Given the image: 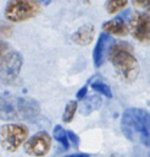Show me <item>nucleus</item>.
I'll return each instance as SVG.
<instances>
[{
	"label": "nucleus",
	"mask_w": 150,
	"mask_h": 157,
	"mask_svg": "<svg viewBox=\"0 0 150 157\" xmlns=\"http://www.w3.org/2000/svg\"><path fill=\"white\" fill-rule=\"evenodd\" d=\"M121 130L129 141L150 148V113L145 109H126L121 117Z\"/></svg>",
	"instance_id": "obj_1"
},
{
	"label": "nucleus",
	"mask_w": 150,
	"mask_h": 157,
	"mask_svg": "<svg viewBox=\"0 0 150 157\" xmlns=\"http://www.w3.org/2000/svg\"><path fill=\"white\" fill-rule=\"evenodd\" d=\"M107 58L112 63L117 74L126 82H134L139 75V63L133 55L132 47L126 42L111 44Z\"/></svg>",
	"instance_id": "obj_2"
},
{
	"label": "nucleus",
	"mask_w": 150,
	"mask_h": 157,
	"mask_svg": "<svg viewBox=\"0 0 150 157\" xmlns=\"http://www.w3.org/2000/svg\"><path fill=\"white\" fill-rule=\"evenodd\" d=\"M41 4L37 0H10L5 7V17L10 22H23L37 16Z\"/></svg>",
	"instance_id": "obj_3"
},
{
	"label": "nucleus",
	"mask_w": 150,
	"mask_h": 157,
	"mask_svg": "<svg viewBox=\"0 0 150 157\" xmlns=\"http://www.w3.org/2000/svg\"><path fill=\"white\" fill-rule=\"evenodd\" d=\"M28 137V129L21 124H6L0 128V146L15 152Z\"/></svg>",
	"instance_id": "obj_4"
},
{
	"label": "nucleus",
	"mask_w": 150,
	"mask_h": 157,
	"mask_svg": "<svg viewBox=\"0 0 150 157\" xmlns=\"http://www.w3.org/2000/svg\"><path fill=\"white\" fill-rule=\"evenodd\" d=\"M22 63V55L17 52H10L2 55L0 58V78L4 82H11L17 78Z\"/></svg>",
	"instance_id": "obj_5"
},
{
	"label": "nucleus",
	"mask_w": 150,
	"mask_h": 157,
	"mask_svg": "<svg viewBox=\"0 0 150 157\" xmlns=\"http://www.w3.org/2000/svg\"><path fill=\"white\" fill-rule=\"evenodd\" d=\"M128 32L132 36L143 43L150 40V15L148 12H138L134 13L128 25Z\"/></svg>",
	"instance_id": "obj_6"
},
{
	"label": "nucleus",
	"mask_w": 150,
	"mask_h": 157,
	"mask_svg": "<svg viewBox=\"0 0 150 157\" xmlns=\"http://www.w3.org/2000/svg\"><path fill=\"white\" fill-rule=\"evenodd\" d=\"M51 147V137L46 131H39L27 140L24 150L28 155L34 157L45 156Z\"/></svg>",
	"instance_id": "obj_7"
},
{
	"label": "nucleus",
	"mask_w": 150,
	"mask_h": 157,
	"mask_svg": "<svg viewBox=\"0 0 150 157\" xmlns=\"http://www.w3.org/2000/svg\"><path fill=\"white\" fill-rule=\"evenodd\" d=\"M111 43H112V38L110 37L107 32H102L99 36L94 52H93V60H94L95 67H100L104 64L105 59L107 58V53L111 47Z\"/></svg>",
	"instance_id": "obj_8"
},
{
	"label": "nucleus",
	"mask_w": 150,
	"mask_h": 157,
	"mask_svg": "<svg viewBox=\"0 0 150 157\" xmlns=\"http://www.w3.org/2000/svg\"><path fill=\"white\" fill-rule=\"evenodd\" d=\"M0 118L2 120H15L18 119L17 112V97L10 93L0 94Z\"/></svg>",
	"instance_id": "obj_9"
},
{
	"label": "nucleus",
	"mask_w": 150,
	"mask_h": 157,
	"mask_svg": "<svg viewBox=\"0 0 150 157\" xmlns=\"http://www.w3.org/2000/svg\"><path fill=\"white\" fill-rule=\"evenodd\" d=\"M18 119H33L39 114V104L32 98L17 97Z\"/></svg>",
	"instance_id": "obj_10"
},
{
	"label": "nucleus",
	"mask_w": 150,
	"mask_h": 157,
	"mask_svg": "<svg viewBox=\"0 0 150 157\" xmlns=\"http://www.w3.org/2000/svg\"><path fill=\"white\" fill-rule=\"evenodd\" d=\"M94 34L95 28L93 25H83L72 34V40L78 45H88L93 42Z\"/></svg>",
	"instance_id": "obj_11"
},
{
	"label": "nucleus",
	"mask_w": 150,
	"mask_h": 157,
	"mask_svg": "<svg viewBox=\"0 0 150 157\" xmlns=\"http://www.w3.org/2000/svg\"><path fill=\"white\" fill-rule=\"evenodd\" d=\"M102 29L109 34H115L123 37L128 34V25L123 20V17H115L110 21H106L102 25Z\"/></svg>",
	"instance_id": "obj_12"
},
{
	"label": "nucleus",
	"mask_w": 150,
	"mask_h": 157,
	"mask_svg": "<svg viewBox=\"0 0 150 157\" xmlns=\"http://www.w3.org/2000/svg\"><path fill=\"white\" fill-rule=\"evenodd\" d=\"M101 98L98 94H93V96H85L84 98H82V105H80V112L84 115H89L90 113H93L94 110H96L98 108H100L101 105Z\"/></svg>",
	"instance_id": "obj_13"
},
{
	"label": "nucleus",
	"mask_w": 150,
	"mask_h": 157,
	"mask_svg": "<svg viewBox=\"0 0 150 157\" xmlns=\"http://www.w3.org/2000/svg\"><path fill=\"white\" fill-rule=\"evenodd\" d=\"M90 86H91L93 90H95V91L99 92L100 94H102V96H105V97H107V98H111V97H112V92H111L110 86H109L107 83H105V82L101 80V77L99 78V76H94V77L91 78V81H90Z\"/></svg>",
	"instance_id": "obj_14"
},
{
	"label": "nucleus",
	"mask_w": 150,
	"mask_h": 157,
	"mask_svg": "<svg viewBox=\"0 0 150 157\" xmlns=\"http://www.w3.org/2000/svg\"><path fill=\"white\" fill-rule=\"evenodd\" d=\"M52 135L55 137L56 141H59L65 150H67L70 147V141H68V137H67V131L61 126V125H56L54 128V131H52Z\"/></svg>",
	"instance_id": "obj_15"
},
{
	"label": "nucleus",
	"mask_w": 150,
	"mask_h": 157,
	"mask_svg": "<svg viewBox=\"0 0 150 157\" xmlns=\"http://www.w3.org/2000/svg\"><path fill=\"white\" fill-rule=\"evenodd\" d=\"M128 4V0H106L105 2V9L107 11V13L113 15L118 11H121L122 9H124Z\"/></svg>",
	"instance_id": "obj_16"
},
{
	"label": "nucleus",
	"mask_w": 150,
	"mask_h": 157,
	"mask_svg": "<svg viewBox=\"0 0 150 157\" xmlns=\"http://www.w3.org/2000/svg\"><path fill=\"white\" fill-rule=\"evenodd\" d=\"M77 108H78V103L76 101H70L65 107V110H63V114H62V120L65 123H70L73 119Z\"/></svg>",
	"instance_id": "obj_17"
},
{
	"label": "nucleus",
	"mask_w": 150,
	"mask_h": 157,
	"mask_svg": "<svg viewBox=\"0 0 150 157\" xmlns=\"http://www.w3.org/2000/svg\"><path fill=\"white\" fill-rule=\"evenodd\" d=\"M12 33V26L9 25L7 22L0 20V39L1 38H6L10 37Z\"/></svg>",
	"instance_id": "obj_18"
},
{
	"label": "nucleus",
	"mask_w": 150,
	"mask_h": 157,
	"mask_svg": "<svg viewBox=\"0 0 150 157\" xmlns=\"http://www.w3.org/2000/svg\"><path fill=\"white\" fill-rule=\"evenodd\" d=\"M133 4L143 10H145L150 15V0H132Z\"/></svg>",
	"instance_id": "obj_19"
},
{
	"label": "nucleus",
	"mask_w": 150,
	"mask_h": 157,
	"mask_svg": "<svg viewBox=\"0 0 150 157\" xmlns=\"http://www.w3.org/2000/svg\"><path fill=\"white\" fill-rule=\"evenodd\" d=\"M67 137H68V141L71 142V145H73L74 147H78V145H79V139H78V136H77L73 131H67Z\"/></svg>",
	"instance_id": "obj_20"
},
{
	"label": "nucleus",
	"mask_w": 150,
	"mask_h": 157,
	"mask_svg": "<svg viewBox=\"0 0 150 157\" xmlns=\"http://www.w3.org/2000/svg\"><path fill=\"white\" fill-rule=\"evenodd\" d=\"M9 44L5 42V40H1L0 39V58L2 56V55H5L7 52H9Z\"/></svg>",
	"instance_id": "obj_21"
},
{
	"label": "nucleus",
	"mask_w": 150,
	"mask_h": 157,
	"mask_svg": "<svg viewBox=\"0 0 150 157\" xmlns=\"http://www.w3.org/2000/svg\"><path fill=\"white\" fill-rule=\"evenodd\" d=\"M87 91H88V88H87V86H84L80 91H78V92H77V98H78V99L84 98V97L87 96Z\"/></svg>",
	"instance_id": "obj_22"
},
{
	"label": "nucleus",
	"mask_w": 150,
	"mask_h": 157,
	"mask_svg": "<svg viewBox=\"0 0 150 157\" xmlns=\"http://www.w3.org/2000/svg\"><path fill=\"white\" fill-rule=\"evenodd\" d=\"M66 157H89V155H87V153H78V155H71V156H66Z\"/></svg>",
	"instance_id": "obj_23"
}]
</instances>
